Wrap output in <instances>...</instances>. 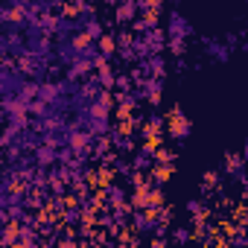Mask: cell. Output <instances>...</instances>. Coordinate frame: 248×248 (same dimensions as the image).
Returning <instances> with one entry per match:
<instances>
[{
	"label": "cell",
	"instance_id": "6da1fadb",
	"mask_svg": "<svg viewBox=\"0 0 248 248\" xmlns=\"http://www.w3.org/2000/svg\"><path fill=\"white\" fill-rule=\"evenodd\" d=\"M167 135H170V140H175V143H184V140L193 135V123L187 120V114L181 111V105H172V111H170V117H167Z\"/></svg>",
	"mask_w": 248,
	"mask_h": 248
},
{
	"label": "cell",
	"instance_id": "7a4b0ae2",
	"mask_svg": "<svg viewBox=\"0 0 248 248\" xmlns=\"http://www.w3.org/2000/svg\"><path fill=\"white\" fill-rule=\"evenodd\" d=\"M164 30H167V38H193V24H190V18L184 15V12H178V9H172L170 15H167V24H164Z\"/></svg>",
	"mask_w": 248,
	"mask_h": 248
},
{
	"label": "cell",
	"instance_id": "3957f363",
	"mask_svg": "<svg viewBox=\"0 0 248 248\" xmlns=\"http://www.w3.org/2000/svg\"><path fill=\"white\" fill-rule=\"evenodd\" d=\"M129 228H132L135 233H140V236H155V231H158L155 216H152L146 207H135V210H132V222H129Z\"/></svg>",
	"mask_w": 248,
	"mask_h": 248
},
{
	"label": "cell",
	"instance_id": "277c9868",
	"mask_svg": "<svg viewBox=\"0 0 248 248\" xmlns=\"http://www.w3.org/2000/svg\"><path fill=\"white\" fill-rule=\"evenodd\" d=\"M202 47H204V56L210 59V62H216V64H225V62H231V56H233V47L225 41H216V38H202Z\"/></svg>",
	"mask_w": 248,
	"mask_h": 248
},
{
	"label": "cell",
	"instance_id": "5b68a950",
	"mask_svg": "<svg viewBox=\"0 0 248 248\" xmlns=\"http://www.w3.org/2000/svg\"><path fill=\"white\" fill-rule=\"evenodd\" d=\"M102 202H105V207H120V204H129V190H126V184H117V181H108V184H102Z\"/></svg>",
	"mask_w": 248,
	"mask_h": 248
},
{
	"label": "cell",
	"instance_id": "8992f818",
	"mask_svg": "<svg viewBox=\"0 0 248 248\" xmlns=\"http://www.w3.org/2000/svg\"><path fill=\"white\" fill-rule=\"evenodd\" d=\"M138 15V0H120L114 6V24H135Z\"/></svg>",
	"mask_w": 248,
	"mask_h": 248
},
{
	"label": "cell",
	"instance_id": "52a82bcc",
	"mask_svg": "<svg viewBox=\"0 0 248 248\" xmlns=\"http://www.w3.org/2000/svg\"><path fill=\"white\" fill-rule=\"evenodd\" d=\"M56 161H59L56 143H50V146H35V164H38V170H47V167L56 164Z\"/></svg>",
	"mask_w": 248,
	"mask_h": 248
},
{
	"label": "cell",
	"instance_id": "ba28073f",
	"mask_svg": "<svg viewBox=\"0 0 248 248\" xmlns=\"http://www.w3.org/2000/svg\"><path fill=\"white\" fill-rule=\"evenodd\" d=\"M146 41H149V50L152 53H164V47H167V30L164 27H155V30H149L146 32Z\"/></svg>",
	"mask_w": 248,
	"mask_h": 248
},
{
	"label": "cell",
	"instance_id": "9c48e42d",
	"mask_svg": "<svg viewBox=\"0 0 248 248\" xmlns=\"http://www.w3.org/2000/svg\"><path fill=\"white\" fill-rule=\"evenodd\" d=\"M105 35V27H102V21L96 18V15H91L88 21H85V38L88 41H99Z\"/></svg>",
	"mask_w": 248,
	"mask_h": 248
},
{
	"label": "cell",
	"instance_id": "30bf717a",
	"mask_svg": "<svg viewBox=\"0 0 248 248\" xmlns=\"http://www.w3.org/2000/svg\"><path fill=\"white\" fill-rule=\"evenodd\" d=\"M96 82L105 88V91H111V88H117V73L111 70V64H102V67H96Z\"/></svg>",
	"mask_w": 248,
	"mask_h": 248
},
{
	"label": "cell",
	"instance_id": "8fae6325",
	"mask_svg": "<svg viewBox=\"0 0 248 248\" xmlns=\"http://www.w3.org/2000/svg\"><path fill=\"white\" fill-rule=\"evenodd\" d=\"M184 210L193 216V222H199V219H207V213H210V210H207V204H204L202 199H190V202L184 204Z\"/></svg>",
	"mask_w": 248,
	"mask_h": 248
},
{
	"label": "cell",
	"instance_id": "7c38bea8",
	"mask_svg": "<svg viewBox=\"0 0 248 248\" xmlns=\"http://www.w3.org/2000/svg\"><path fill=\"white\" fill-rule=\"evenodd\" d=\"M190 239H196V231H193V228H187V225H175V228H172V242L187 245Z\"/></svg>",
	"mask_w": 248,
	"mask_h": 248
},
{
	"label": "cell",
	"instance_id": "4fadbf2b",
	"mask_svg": "<svg viewBox=\"0 0 248 248\" xmlns=\"http://www.w3.org/2000/svg\"><path fill=\"white\" fill-rule=\"evenodd\" d=\"M167 50H170L175 59H184V53H187V41H184V38H170V41H167Z\"/></svg>",
	"mask_w": 248,
	"mask_h": 248
},
{
	"label": "cell",
	"instance_id": "5bb4252c",
	"mask_svg": "<svg viewBox=\"0 0 248 248\" xmlns=\"http://www.w3.org/2000/svg\"><path fill=\"white\" fill-rule=\"evenodd\" d=\"M219 184H222V170H207L204 172V193L210 187H219Z\"/></svg>",
	"mask_w": 248,
	"mask_h": 248
},
{
	"label": "cell",
	"instance_id": "9a60e30c",
	"mask_svg": "<svg viewBox=\"0 0 248 248\" xmlns=\"http://www.w3.org/2000/svg\"><path fill=\"white\" fill-rule=\"evenodd\" d=\"M175 161H178V152H175V149L158 146V164H175Z\"/></svg>",
	"mask_w": 248,
	"mask_h": 248
},
{
	"label": "cell",
	"instance_id": "2e32d148",
	"mask_svg": "<svg viewBox=\"0 0 248 248\" xmlns=\"http://www.w3.org/2000/svg\"><path fill=\"white\" fill-rule=\"evenodd\" d=\"M242 158H245V164H248V143H245V149H242Z\"/></svg>",
	"mask_w": 248,
	"mask_h": 248
},
{
	"label": "cell",
	"instance_id": "e0dca14e",
	"mask_svg": "<svg viewBox=\"0 0 248 248\" xmlns=\"http://www.w3.org/2000/svg\"><path fill=\"white\" fill-rule=\"evenodd\" d=\"M170 3H172V6H175V3H181V0H170Z\"/></svg>",
	"mask_w": 248,
	"mask_h": 248
},
{
	"label": "cell",
	"instance_id": "ac0fdd59",
	"mask_svg": "<svg viewBox=\"0 0 248 248\" xmlns=\"http://www.w3.org/2000/svg\"><path fill=\"white\" fill-rule=\"evenodd\" d=\"M245 143H248V140H245Z\"/></svg>",
	"mask_w": 248,
	"mask_h": 248
}]
</instances>
